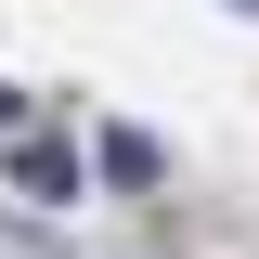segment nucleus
I'll return each mask as SVG.
<instances>
[{
    "mask_svg": "<svg viewBox=\"0 0 259 259\" xmlns=\"http://www.w3.org/2000/svg\"><path fill=\"white\" fill-rule=\"evenodd\" d=\"M0 130H26V91H13V78H0Z\"/></svg>",
    "mask_w": 259,
    "mask_h": 259,
    "instance_id": "7ed1b4c3",
    "label": "nucleus"
},
{
    "mask_svg": "<svg viewBox=\"0 0 259 259\" xmlns=\"http://www.w3.org/2000/svg\"><path fill=\"white\" fill-rule=\"evenodd\" d=\"M104 182H130V194H156V182H168V156L143 143V130H104Z\"/></svg>",
    "mask_w": 259,
    "mask_h": 259,
    "instance_id": "f257e3e1",
    "label": "nucleus"
},
{
    "mask_svg": "<svg viewBox=\"0 0 259 259\" xmlns=\"http://www.w3.org/2000/svg\"><path fill=\"white\" fill-rule=\"evenodd\" d=\"M13 182L26 194H78V143H13Z\"/></svg>",
    "mask_w": 259,
    "mask_h": 259,
    "instance_id": "f03ea898",
    "label": "nucleus"
},
{
    "mask_svg": "<svg viewBox=\"0 0 259 259\" xmlns=\"http://www.w3.org/2000/svg\"><path fill=\"white\" fill-rule=\"evenodd\" d=\"M233 13H259V0H233Z\"/></svg>",
    "mask_w": 259,
    "mask_h": 259,
    "instance_id": "20e7f679",
    "label": "nucleus"
}]
</instances>
